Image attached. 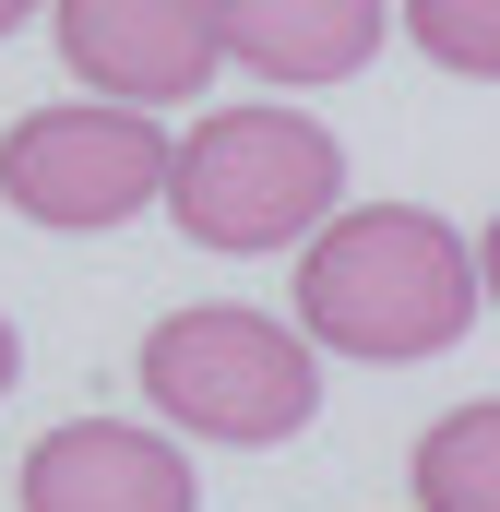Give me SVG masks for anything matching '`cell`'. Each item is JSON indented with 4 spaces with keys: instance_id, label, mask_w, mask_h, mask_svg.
<instances>
[{
    "instance_id": "obj_1",
    "label": "cell",
    "mask_w": 500,
    "mask_h": 512,
    "mask_svg": "<svg viewBox=\"0 0 500 512\" xmlns=\"http://www.w3.org/2000/svg\"><path fill=\"white\" fill-rule=\"evenodd\" d=\"M489 310L477 251L417 203H334L298 251V334L334 358H441Z\"/></svg>"
},
{
    "instance_id": "obj_2",
    "label": "cell",
    "mask_w": 500,
    "mask_h": 512,
    "mask_svg": "<svg viewBox=\"0 0 500 512\" xmlns=\"http://www.w3.org/2000/svg\"><path fill=\"white\" fill-rule=\"evenodd\" d=\"M155 203H179V239L203 251H286L346 203V155L310 108H215L191 143H167Z\"/></svg>"
},
{
    "instance_id": "obj_3",
    "label": "cell",
    "mask_w": 500,
    "mask_h": 512,
    "mask_svg": "<svg viewBox=\"0 0 500 512\" xmlns=\"http://www.w3.org/2000/svg\"><path fill=\"white\" fill-rule=\"evenodd\" d=\"M143 393H155V417L191 429V441H286V429H310V405H322V358H310V334H286L274 310L215 298V310H167V322L143 334Z\"/></svg>"
},
{
    "instance_id": "obj_4",
    "label": "cell",
    "mask_w": 500,
    "mask_h": 512,
    "mask_svg": "<svg viewBox=\"0 0 500 512\" xmlns=\"http://www.w3.org/2000/svg\"><path fill=\"white\" fill-rule=\"evenodd\" d=\"M167 179V131L155 108H36L0 131V203L24 227H120Z\"/></svg>"
},
{
    "instance_id": "obj_5",
    "label": "cell",
    "mask_w": 500,
    "mask_h": 512,
    "mask_svg": "<svg viewBox=\"0 0 500 512\" xmlns=\"http://www.w3.org/2000/svg\"><path fill=\"white\" fill-rule=\"evenodd\" d=\"M48 12H60V60L120 108H179L215 84V12L203 0H48Z\"/></svg>"
},
{
    "instance_id": "obj_6",
    "label": "cell",
    "mask_w": 500,
    "mask_h": 512,
    "mask_svg": "<svg viewBox=\"0 0 500 512\" xmlns=\"http://www.w3.org/2000/svg\"><path fill=\"white\" fill-rule=\"evenodd\" d=\"M24 512H203V477L131 417H72L24 453Z\"/></svg>"
},
{
    "instance_id": "obj_7",
    "label": "cell",
    "mask_w": 500,
    "mask_h": 512,
    "mask_svg": "<svg viewBox=\"0 0 500 512\" xmlns=\"http://www.w3.org/2000/svg\"><path fill=\"white\" fill-rule=\"evenodd\" d=\"M203 12H215V60L262 84H346L381 48V0H203Z\"/></svg>"
},
{
    "instance_id": "obj_8",
    "label": "cell",
    "mask_w": 500,
    "mask_h": 512,
    "mask_svg": "<svg viewBox=\"0 0 500 512\" xmlns=\"http://www.w3.org/2000/svg\"><path fill=\"white\" fill-rule=\"evenodd\" d=\"M417 501L429 512H500V405H465L417 441Z\"/></svg>"
},
{
    "instance_id": "obj_9",
    "label": "cell",
    "mask_w": 500,
    "mask_h": 512,
    "mask_svg": "<svg viewBox=\"0 0 500 512\" xmlns=\"http://www.w3.org/2000/svg\"><path fill=\"white\" fill-rule=\"evenodd\" d=\"M405 24H417V48L441 72H465V84L500 72V0H405Z\"/></svg>"
},
{
    "instance_id": "obj_10",
    "label": "cell",
    "mask_w": 500,
    "mask_h": 512,
    "mask_svg": "<svg viewBox=\"0 0 500 512\" xmlns=\"http://www.w3.org/2000/svg\"><path fill=\"white\" fill-rule=\"evenodd\" d=\"M36 12H48V0H0V36H12V24H36Z\"/></svg>"
},
{
    "instance_id": "obj_11",
    "label": "cell",
    "mask_w": 500,
    "mask_h": 512,
    "mask_svg": "<svg viewBox=\"0 0 500 512\" xmlns=\"http://www.w3.org/2000/svg\"><path fill=\"white\" fill-rule=\"evenodd\" d=\"M0 393H12V322H0Z\"/></svg>"
}]
</instances>
